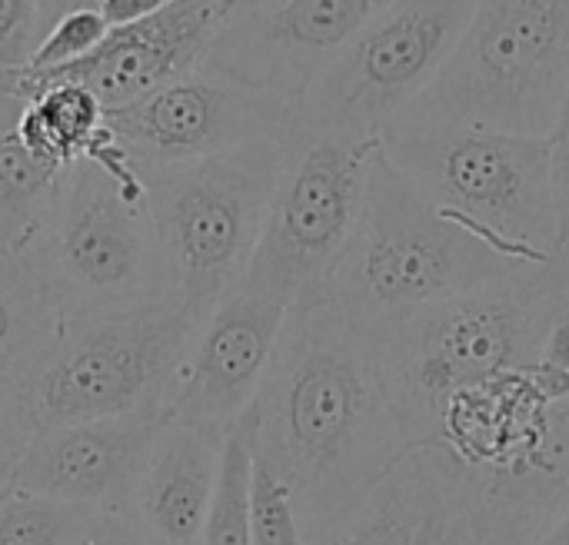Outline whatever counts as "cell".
Segmentation results:
<instances>
[{"label": "cell", "mask_w": 569, "mask_h": 545, "mask_svg": "<svg viewBox=\"0 0 569 545\" xmlns=\"http://www.w3.org/2000/svg\"><path fill=\"white\" fill-rule=\"evenodd\" d=\"M163 423V410H140L113 420L37 426L10 490L97 513L123 509Z\"/></svg>", "instance_id": "2e32d148"}, {"label": "cell", "mask_w": 569, "mask_h": 545, "mask_svg": "<svg viewBox=\"0 0 569 545\" xmlns=\"http://www.w3.org/2000/svg\"><path fill=\"white\" fill-rule=\"evenodd\" d=\"M37 433V420L30 410V393L0 386V496L10 490L13 470Z\"/></svg>", "instance_id": "484cf974"}, {"label": "cell", "mask_w": 569, "mask_h": 545, "mask_svg": "<svg viewBox=\"0 0 569 545\" xmlns=\"http://www.w3.org/2000/svg\"><path fill=\"white\" fill-rule=\"evenodd\" d=\"M293 117L297 107L283 97L200 63L150 97L107 110V127L137 166H180L283 137Z\"/></svg>", "instance_id": "8fae6325"}, {"label": "cell", "mask_w": 569, "mask_h": 545, "mask_svg": "<svg viewBox=\"0 0 569 545\" xmlns=\"http://www.w3.org/2000/svg\"><path fill=\"white\" fill-rule=\"evenodd\" d=\"M330 545H487L477 473L443 443H417Z\"/></svg>", "instance_id": "9a60e30c"}, {"label": "cell", "mask_w": 569, "mask_h": 545, "mask_svg": "<svg viewBox=\"0 0 569 545\" xmlns=\"http://www.w3.org/2000/svg\"><path fill=\"white\" fill-rule=\"evenodd\" d=\"M177 0H100V13L110 27H123V23H137L143 17H153L160 10H167Z\"/></svg>", "instance_id": "f546056e"}, {"label": "cell", "mask_w": 569, "mask_h": 545, "mask_svg": "<svg viewBox=\"0 0 569 545\" xmlns=\"http://www.w3.org/2000/svg\"><path fill=\"white\" fill-rule=\"evenodd\" d=\"M80 7H100V0H43L40 3V33H47L63 13L80 10ZM43 40V37H40Z\"/></svg>", "instance_id": "4dcf8cb0"}, {"label": "cell", "mask_w": 569, "mask_h": 545, "mask_svg": "<svg viewBox=\"0 0 569 545\" xmlns=\"http://www.w3.org/2000/svg\"><path fill=\"white\" fill-rule=\"evenodd\" d=\"M227 17V0H177L153 17L110 27L107 40L97 50L67 67L47 73H10L7 80H0V93L27 103V97L40 83L67 80L90 90L103 110L130 107L197 70L207 60V50Z\"/></svg>", "instance_id": "4fadbf2b"}, {"label": "cell", "mask_w": 569, "mask_h": 545, "mask_svg": "<svg viewBox=\"0 0 569 545\" xmlns=\"http://www.w3.org/2000/svg\"><path fill=\"white\" fill-rule=\"evenodd\" d=\"M20 110H23V103H20L17 97H10V93H0V137H3V133H13Z\"/></svg>", "instance_id": "1f68e13d"}, {"label": "cell", "mask_w": 569, "mask_h": 545, "mask_svg": "<svg viewBox=\"0 0 569 545\" xmlns=\"http://www.w3.org/2000/svg\"><path fill=\"white\" fill-rule=\"evenodd\" d=\"M250 470H253L250 430H247V420H240L223 443L217 493H213L197 545H253L250 539Z\"/></svg>", "instance_id": "44dd1931"}, {"label": "cell", "mask_w": 569, "mask_h": 545, "mask_svg": "<svg viewBox=\"0 0 569 545\" xmlns=\"http://www.w3.org/2000/svg\"><path fill=\"white\" fill-rule=\"evenodd\" d=\"M110 33V23L103 20V13L97 7H80L63 13L37 43V50L27 60V73H47L57 67H67L80 57H87L90 50H97Z\"/></svg>", "instance_id": "cb8c5ba5"}, {"label": "cell", "mask_w": 569, "mask_h": 545, "mask_svg": "<svg viewBox=\"0 0 569 545\" xmlns=\"http://www.w3.org/2000/svg\"><path fill=\"white\" fill-rule=\"evenodd\" d=\"M540 363L569 380V300L557 310V316L547 326V336L540 346Z\"/></svg>", "instance_id": "f1b7e54d"}, {"label": "cell", "mask_w": 569, "mask_h": 545, "mask_svg": "<svg viewBox=\"0 0 569 545\" xmlns=\"http://www.w3.org/2000/svg\"><path fill=\"white\" fill-rule=\"evenodd\" d=\"M43 0H0V80L23 70L40 43Z\"/></svg>", "instance_id": "d4e9b609"}, {"label": "cell", "mask_w": 569, "mask_h": 545, "mask_svg": "<svg viewBox=\"0 0 569 545\" xmlns=\"http://www.w3.org/2000/svg\"><path fill=\"white\" fill-rule=\"evenodd\" d=\"M97 519V509L7 490L0 496V545H80Z\"/></svg>", "instance_id": "7402d4cb"}, {"label": "cell", "mask_w": 569, "mask_h": 545, "mask_svg": "<svg viewBox=\"0 0 569 545\" xmlns=\"http://www.w3.org/2000/svg\"><path fill=\"white\" fill-rule=\"evenodd\" d=\"M250 450L293 493L307 545H330L413 446L397 413L383 343L323 296L290 306L270 373L243 416Z\"/></svg>", "instance_id": "6da1fadb"}, {"label": "cell", "mask_w": 569, "mask_h": 545, "mask_svg": "<svg viewBox=\"0 0 569 545\" xmlns=\"http://www.w3.org/2000/svg\"><path fill=\"white\" fill-rule=\"evenodd\" d=\"M60 173L30 157L17 133L0 137V253L23 250L57 193Z\"/></svg>", "instance_id": "ffe728a7"}, {"label": "cell", "mask_w": 569, "mask_h": 545, "mask_svg": "<svg viewBox=\"0 0 569 545\" xmlns=\"http://www.w3.org/2000/svg\"><path fill=\"white\" fill-rule=\"evenodd\" d=\"M63 316L20 250L0 253V386L27 390L50 360Z\"/></svg>", "instance_id": "ac0fdd59"}, {"label": "cell", "mask_w": 569, "mask_h": 545, "mask_svg": "<svg viewBox=\"0 0 569 545\" xmlns=\"http://www.w3.org/2000/svg\"><path fill=\"white\" fill-rule=\"evenodd\" d=\"M227 436L163 423L123 506L160 545H197L217 493Z\"/></svg>", "instance_id": "e0dca14e"}, {"label": "cell", "mask_w": 569, "mask_h": 545, "mask_svg": "<svg viewBox=\"0 0 569 545\" xmlns=\"http://www.w3.org/2000/svg\"><path fill=\"white\" fill-rule=\"evenodd\" d=\"M569 90V0H477L470 23L403 113L547 137Z\"/></svg>", "instance_id": "52a82bcc"}, {"label": "cell", "mask_w": 569, "mask_h": 545, "mask_svg": "<svg viewBox=\"0 0 569 545\" xmlns=\"http://www.w3.org/2000/svg\"><path fill=\"white\" fill-rule=\"evenodd\" d=\"M550 270H553V276H557V286L563 290V296L569 300V240L567 243H560V250H557Z\"/></svg>", "instance_id": "d6a6232c"}, {"label": "cell", "mask_w": 569, "mask_h": 545, "mask_svg": "<svg viewBox=\"0 0 569 545\" xmlns=\"http://www.w3.org/2000/svg\"><path fill=\"white\" fill-rule=\"evenodd\" d=\"M200 326L167 296L137 310L70 320L30 386L37 426L163 410Z\"/></svg>", "instance_id": "9c48e42d"}, {"label": "cell", "mask_w": 569, "mask_h": 545, "mask_svg": "<svg viewBox=\"0 0 569 545\" xmlns=\"http://www.w3.org/2000/svg\"><path fill=\"white\" fill-rule=\"evenodd\" d=\"M567 303L550 266L450 296L383 340V363L410 443H433L450 396L540 363L550 320Z\"/></svg>", "instance_id": "277c9868"}, {"label": "cell", "mask_w": 569, "mask_h": 545, "mask_svg": "<svg viewBox=\"0 0 569 545\" xmlns=\"http://www.w3.org/2000/svg\"><path fill=\"white\" fill-rule=\"evenodd\" d=\"M550 143V170H553V196H557V220H560V243L569 240V90L547 133Z\"/></svg>", "instance_id": "4316f807"}, {"label": "cell", "mask_w": 569, "mask_h": 545, "mask_svg": "<svg viewBox=\"0 0 569 545\" xmlns=\"http://www.w3.org/2000/svg\"><path fill=\"white\" fill-rule=\"evenodd\" d=\"M263 3H273V0H227V10L237 13V10H250V7H263Z\"/></svg>", "instance_id": "e575fe53"}, {"label": "cell", "mask_w": 569, "mask_h": 545, "mask_svg": "<svg viewBox=\"0 0 569 545\" xmlns=\"http://www.w3.org/2000/svg\"><path fill=\"white\" fill-rule=\"evenodd\" d=\"M250 539L253 545H307L290 486L253 456L250 470Z\"/></svg>", "instance_id": "603a6c76"}, {"label": "cell", "mask_w": 569, "mask_h": 545, "mask_svg": "<svg viewBox=\"0 0 569 545\" xmlns=\"http://www.w3.org/2000/svg\"><path fill=\"white\" fill-rule=\"evenodd\" d=\"M380 140H350L297 127L263 220L260 243L237 290L297 306L317 296L360 223Z\"/></svg>", "instance_id": "ba28073f"}, {"label": "cell", "mask_w": 569, "mask_h": 545, "mask_svg": "<svg viewBox=\"0 0 569 545\" xmlns=\"http://www.w3.org/2000/svg\"><path fill=\"white\" fill-rule=\"evenodd\" d=\"M13 133L30 157L67 170L77 160H87L110 137V127L107 110L90 90L53 80L27 97Z\"/></svg>", "instance_id": "d6986e66"}, {"label": "cell", "mask_w": 569, "mask_h": 545, "mask_svg": "<svg viewBox=\"0 0 569 545\" xmlns=\"http://www.w3.org/2000/svg\"><path fill=\"white\" fill-rule=\"evenodd\" d=\"M477 0H393L307 87L297 127L380 140L437 80Z\"/></svg>", "instance_id": "30bf717a"}, {"label": "cell", "mask_w": 569, "mask_h": 545, "mask_svg": "<svg viewBox=\"0 0 569 545\" xmlns=\"http://www.w3.org/2000/svg\"><path fill=\"white\" fill-rule=\"evenodd\" d=\"M80 545H160L133 516L130 509H107L87 533Z\"/></svg>", "instance_id": "83f0119b"}, {"label": "cell", "mask_w": 569, "mask_h": 545, "mask_svg": "<svg viewBox=\"0 0 569 545\" xmlns=\"http://www.w3.org/2000/svg\"><path fill=\"white\" fill-rule=\"evenodd\" d=\"M20 253L63 323L173 296L140 166L127 173L93 160L67 166Z\"/></svg>", "instance_id": "5b68a950"}, {"label": "cell", "mask_w": 569, "mask_h": 545, "mask_svg": "<svg viewBox=\"0 0 569 545\" xmlns=\"http://www.w3.org/2000/svg\"><path fill=\"white\" fill-rule=\"evenodd\" d=\"M533 545H569V509Z\"/></svg>", "instance_id": "836d02e7"}, {"label": "cell", "mask_w": 569, "mask_h": 545, "mask_svg": "<svg viewBox=\"0 0 569 545\" xmlns=\"http://www.w3.org/2000/svg\"><path fill=\"white\" fill-rule=\"evenodd\" d=\"M283 153L287 133L197 163L140 166L173 300L197 326L240 286Z\"/></svg>", "instance_id": "8992f818"}, {"label": "cell", "mask_w": 569, "mask_h": 545, "mask_svg": "<svg viewBox=\"0 0 569 545\" xmlns=\"http://www.w3.org/2000/svg\"><path fill=\"white\" fill-rule=\"evenodd\" d=\"M383 157L457 226L517 266H550L560 250L547 137L483 123L400 117Z\"/></svg>", "instance_id": "3957f363"}, {"label": "cell", "mask_w": 569, "mask_h": 545, "mask_svg": "<svg viewBox=\"0 0 569 545\" xmlns=\"http://www.w3.org/2000/svg\"><path fill=\"white\" fill-rule=\"evenodd\" d=\"M290 306L233 290L200 326L170 386L163 420L227 436L253 406Z\"/></svg>", "instance_id": "5bb4252c"}, {"label": "cell", "mask_w": 569, "mask_h": 545, "mask_svg": "<svg viewBox=\"0 0 569 545\" xmlns=\"http://www.w3.org/2000/svg\"><path fill=\"white\" fill-rule=\"evenodd\" d=\"M393 0H273L237 10L213 37V70L300 107L313 77Z\"/></svg>", "instance_id": "7c38bea8"}, {"label": "cell", "mask_w": 569, "mask_h": 545, "mask_svg": "<svg viewBox=\"0 0 569 545\" xmlns=\"http://www.w3.org/2000/svg\"><path fill=\"white\" fill-rule=\"evenodd\" d=\"M520 270L447 220L387 157L373 160L353 240L320 290L347 323L383 343L423 310Z\"/></svg>", "instance_id": "7a4b0ae2"}]
</instances>
